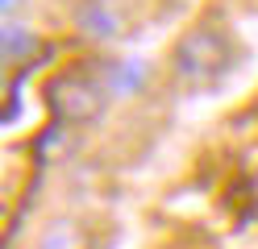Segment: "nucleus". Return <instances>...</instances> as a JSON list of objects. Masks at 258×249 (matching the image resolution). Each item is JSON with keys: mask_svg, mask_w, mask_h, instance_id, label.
Instances as JSON below:
<instances>
[{"mask_svg": "<svg viewBox=\"0 0 258 249\" xmlns=\"http://www.w3.org/2000/svg\"><path fill=\"white\" fill-rule=\"evenodd\" d=\"M13 9H17V0H5V13H13Z\"/></svg>", "mask_w": 258, "mask_h": 249, "instance_id": "6", "label": "nucleus"}, {"mask_svg": "<svg viewBox=\"0 0 258 249\" xmlns=\"http://www.w3.org/2000/svg\"><path fill=\"white\" fill-rule=\"evenodd\" d=\"M38 249H84V237L71 220H54L50 228L42 232V245Z\"/></svg>", "mask_w": 258, "mask_h": 249, "instance_id": "3", "label": "nucleus"}, {"mask_svg": "<svg viewBox=\"0 0 258 249\" xmlns=\"http://www.w3.org/2000/svg\"><path fill=\"white\" fill-rule=\"evenodd\" d=\"M84 17H88V29L92 33H117V17H112V13H96V5H88Z\"/></svg>", "mask_w": 258, "mask_h": 249, "instance_id": "5", "label": "nucleus"}, {"mask_svg": "<svg viewBox=\"0 0 258 249\" xmlns=\"http://www.w3.org/2000/svg\"><path fill=\"white\" fill-rule=\"evenodd\" d=\"M25 50H29V33H25V29H17V25H9V29H5V54L25 58Z\"/></svg>", "mask_w": 258, "mask_h": 249, "instance_id": "4", "label": "nucleus"}, {"mask_svg": "<svg viewBox=\"0 0 258 249\" xmlns=\"http://www.w3.org/2000/svg\"><path fill=\"white\" fill-rule=\"evenodd\" d=\"M233 58H237V50L229 42V33H225V25L200 21L175 42L171 71H175L179 83H187V88H213V83H221L229 75Z\"/></svg>", "mask_w": 258, "mask_h": 249, "instance_id": "1", "label": "nucleus"}, {"mask_svg": "<svg viewBox=\"0 0 258 249\" xmlns=\"http://www.w3.org/2000/svg\"><path fill=\"white\" fill-rule=\"evenodd\" d=\"M46 104H50L54 121H62V125H88V121H96V116L104 112L108 92H104V83L92 79L88 71H67V75L50 79Z\"/></svg>", "mask_w": 258, "mask_h": 249, "instance_id": "2", "label": "nucleus"}]
</instances>
